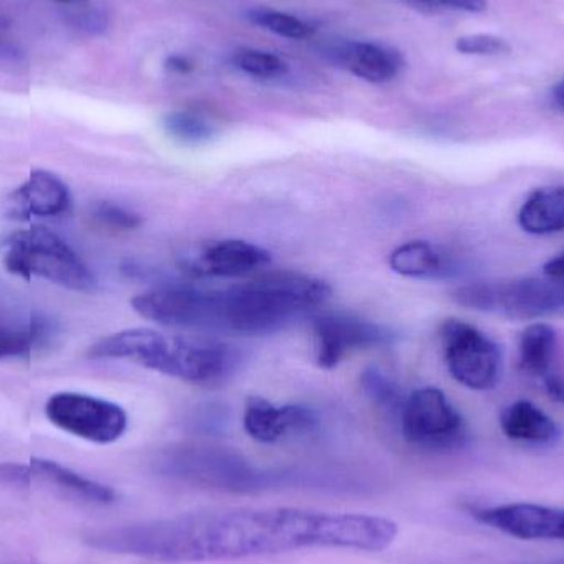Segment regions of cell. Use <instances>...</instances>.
Here are the masks:
<instances>
[{"instance_id": "cell-1", "label": "cell", "mask_w": 564, "mask_h": 564, "mask_svg": "<svg viewBox=\"0 0 564 564\" xmlns=\"http://www.w3.org/2000/svg\"><path fill=\"white\" fill-rule=\"evenodd\" d=\"M398 525L384 517L315 510L237 509L102 527L83 535L89 549L159 563L234 562L307 549L383 552Z\"/></svg>"}, {"instance_id": "cell-2", "label": "cell", "mask_w": 564, "mask_h": 564, "mask_svg": "<svg viewBox=\"0 0 564 564\" xmlns=\"http://www.w3.org/2000/svg\"><path fill=\"white\" fill-rule=\"evenodd\" d=\"M330 294V285L318 278L289 271L264 274L218 291L217 328L243 335L273 334L321 307Z\"/></svg>"}, {"instance_id": "cell-3", "label": "cell", "mask_w": 564, "mask_h": 564, "mask_svg": "<svg viewBox=\"0 0 564 564\" xmlns=\"http://www.w3.org/2000/svg\"><path fill=\"white\" fill-rule=\"evenodd\" d=\"M0 260L10 274L26 281L36 278L75 292H93L98 285L82 257L45 227L9 235L0 245Z\"/></svg>"}, {"instance_id": "cell-4", "label": "cell", "mask_w": 564, "mask_h": 564, "mask_svg": "<svg viewBox=\"0 0 564 564\" xmlns=\"http://www.w3.org/2000/svg\"><path fill=\"white\" fill-rule=\"evenodd\" d=\"M453 299L464 307L530 321L564 311V281L543 276V280L476 282L457 288Z\"/></svg>"}, {"instance_id": "cell-5", "label": "cell", "mask_w": 564, "mask_h": 564, "mask_svg": "<svg viewBox=\"0 0 564 564\" xmlns=\"http://www.w3.org/2000/svg\"><path fill=\"white\" fill-rule=\"evenodd\" d=\"M401 433L413 446L426 451H453L467 441L463 414L437 388L413 391L400 411Z\"/></svg>"}, {"instance_id": "cell-6", "label": "cell", "mask_w": 564, "mask_h": 564, "mask_svg": "<svg viewBox=\"0 0 564 564\" xmlns=\"http://www.w3.org/2000/svg\"><path fill=\"white\" fill-rule=\"evenodd\" d=\"M440 337L444 360L454 380L477 391L496 387L502 355L492 338L457 318L443 322Z\"/></svg>"}, {"instance_id": "cell-7", "label": "cell", "mask_w": 564, "mask_h": 564, "mask_svg": "<svg viewBox=\"0 0 564 564\" xmlns=\"http://www.w3.org/2000/svg\"><path fill=\"white\" fill-rule=\"evenodd\" d=\"M50 423L93 444L116 443L128 431V414L119 404L91 394L62 391L45 404Z\"/></svg>"}, {"instance_id": "cell-8", "label": "cell", "mask_w": 564, "mask_h": 564, "mask_svg": "<svg viewBox=\"0 0 564 564\" xmlns=\"http://www.w3.org/2000/svg\"><path fill=\"white\" fill-rule=\"evenodd\" d=\"M141 317L169 327L215 328L217 291L194 288H159L131 301Z\"/></svg>"}, {"instance_id": "cell-9", "label": "cell", "mask_w": 564, "mask_h": 564, "mask_svg": "<svg viewBox=\"0 0 564 564\" xmlns=\"http://www.w3.org/2000/svg\"><path fill=\"white\" fill-rule=\"evenodd\" d=\"M390 328L347 314H327L314 321L315 361L324 370L338 367L351 351L390 345Z\"/></svg>"}, {"instance_id": "cell-10", "label": "cell", "mask_w": 564, "mask_h": 564, "mask_svg": "<svg viewBox=\"0 0 564 564\" xmlns=\"http://www.w3.org/2000/svg\"><path fill=\"white\" fill-rule=\"evenodd\" d=\"M238 364L237 351L220 341L172 337L161 373L208 387L227 380Z\"/></svg>"}, {"instance_id": "cell-11", "label": "cell", "mask_w": 564, "mask_h": 564, "mask_svg": "<svg viewBox=\"0 0 564 564\" xmlns=\"http://www.w3.org/2000/svg\"><path fill=\"white\" fill-rule=\"evenodd\" d=\"M484 525L519 540H564V509L536 503H507L474 510Z\"/></svg>"}, {"instance_id": "cell-12", "label": "cell", "mask_w": 564, "mask_h": 564, "mask_svg": "<svg viewBox=\"0 0 564 564\" xmlns=\"http://www.w3.org/2000/svg\"><path fill=\"white\" fill-rule=\"evenodd\" d=\"M72 194L68 185L46 171H33L25 182L3 200V215L13 221L56 218L68 214Z\"/></svg>"}, {"instance_id": "cell-13", "label": "cell", "mask_w": 564, "mask_h": 564, "mask_svg": "<svg viewBox=\"0 0 564 564\" xmlns=\"http://www.w3.org/2000/svg\"><path fill=\"white\" fill-rule=\"evenodd\" d=\"M317 423V414L301 404L276 406L264 398L251 397L245 406V431L261 444H274L291 434L308 433Z\"/></svg>"}, {"instance_id": "cell-14", "label": "cell", "mask_w": 564, "mask_h": 564, "mask_svg": "<svg viewBox=\"0 0 564 564\" xmlns=\"http://www.w3.org/2000/svg\"><path fill=\"white\" fill-rule=\"evenodd\" d=\"M55 322L29 308L0 304V361L30 358L52 344Z\"/></svg>"}, {"instance_id": "cell-15", "label": "cell", "mask_w": 564, "mask_h": 564, "mask_svg": "<svg viewBox=\"0 0 564 564\" xmlns=\"http://www.w3.org/2000/svg\"><path fill=\"white\" fill-rule=\"evenodd\" d=\"M171 348V337L151 328H128L101 338L89 348L93 360H129L161 373Z\"/></svg>"}, {"instance_id": "cell-16", "label": "cell", "mask_w": 564, "mask_h": 564, "mask_svg": "<svg viewBox=\"0 0 564 564\" xmlns=\"http://www.w3.org/2000/svg\"><path fill=\"white\" fill-rule=\"evenodd\" d=\"M270 261V253L258 245L224 240L208 245L187 264V271L198 278H241L261 270Z\"/></svg>"}, {"instance_id": "cell-17", "label": "cell", "mask_w": 564, "mask_h": 564, "mask_svg": "<svg viewBox=\"0 0 564 564\" xmlns=\"http://www.w3.org/2000/svg\"><path fill=\"white\" fill-rule=\"evenodd\" d=\"M391 270L414 280H446L457 273V264L451 254L427 241H408L391 251Z\"/></svg>"}, {"instance_id": "cell-18", "label": "cell", "mask_w": 564, "mask_h": 564, "mask_svg": "<svg viewBox=\"0 0 564 564\" xmlns=\"http://www.w3.org/2000/svg\"><path fill=\"white\" fill-rule=\"evenodd\" d=\"M29 466L32 469L33 480L39 479L42 482L50 484V486L63 490L73 499L82 500V502L95 503V506H111L118 499V494L112 487L88 479V477L82 476V474L75 473V470L62 466L55 460L32 457Z\"/></svg>"}, {"instance_id": "cell-19", "label": "cell", "mask_w": 564, "mask_h": 564, "mask_svg": "<svg viewBox=\"0 0 564 564\" xmlns=\"http://www.w3.org/2000/svg\"><path fill=\"white\" fill-rule=\"evenodd\" d=\"M335 55L355 76L370 83L390 82L403 65L400 53L371 42L344 43Z\"/></svg>"}, {"instance_id": "cell-20", "label": "cell", "mask_w": 564, "mask_h": 564, "mask_svg": "<svg viewBox=\"0 0 564 564\" xmlns=\"http://www.w3.org/2000/svg\"><path fill=\"white\" fill-rule=\"evenodd\" d=\"M500 427L509 440L546 444L558 440L560 427L545 411L530 401L520 400L503 410Z\"/></svg>"}, {"instance_id": "cell-21", "label": "cell", "mask_w": 564, "mask_h": 564, "mask_svg": "<svg viewBox=\"0 0 564 564\" xmlns=\"http://www.w3.org/2000/svg\"><path fill=\"white\" fill-rule=\"evenodd\" d=\"M519 225L530 235L564 231V187H543L530 194L519 212Z\"/></svg>"}, {"instance_id": "cell-22", "label": "cell", "mask_w": 564, "mask_h": 564, "mask_svg": "<svg viewBox=\"0 0 564 564\" xmlns=\"http://www.w3.org/2000/svg\"><path fill=\"white\" fill-rule=\"evenodd\" d=\"M558 355V334L546 324L529 325L522 332L519 344L520 370L529 377L545 380L555 373Z\"/></svg>"}, {"instance_id": "cell-23", "label": "cell", "mask_w": 564, "mask_h": 564, "mask_svg": "<svg viewBox=\"0 0 564 564\" xmlns=\"http://www.w3.org/2000/svg\"><path fill=\"white\" fill-rule=\"evenodd\" d=\"M162 126L175 142L185 145L205 144L217 134V129L205 116L192 111L171 112L165 116Z\"/></svg>"}, {"instance_id": "cell-24", "label": "cell", "mask_w": 564, "mask_h": 564, "mask_svg": "<svg viewBox=\"0 0 564 564\" xmlns=\"http://www.w3.org/2000/svg\"><path fill=\"white\" fill-rule=\"evenodd\" d=\"M248 17L257 25L263 26L276 35L285 36V39L302 40L314 33V29L307 22L291 15V13L280 12V10L254 9L248 12Z\"/></svg>"}, {"instance_id": "cell-25", "label": "cell", "mask_w": 564, "mask_h": 564, "mask_svg": "<svg viewBox=\"0 0 564 564\" xmlns=\"http://www.w3.org/2000/svg\"><path fill=\"white\" fill-rule=\"evenodd\" d=\"M231 62L238 69L254 78H280L288 73L284 59L274 53L261 52V50H237Z\"/></svg>"}, {"instance_id": "cell-26", "label": "cell", "mask_w": 564, "mask_h": 564, "mask_svg": "<svg viewBox=\"0 0 564 564\" xmlns=\"http://www.w3.org/2000/svg\"><path fill=\"white\" fill-rule=\"evenodd\" d=\"M361 388L365 394L380 406L388 410H400L404 400H401L400 390H398L394 381L388 377L380 368L370 367L361 373Z\"/></svg>"}, {"instance_id": "cell-27", "label": "cell", "mask_w": 564, "mask_h": 564, "mask_svg": "<svg viewBox=\"0 0 564 564\" xmlns=\"http://www.w3.org/2000/svg\"><path fill=\"white\" fill-rule=\"evenodd\" d=\"M93 217L102 227L111 228L118 231H132L141 227L142 218L129 208L112 202H99L93 208Z\"/></svg>"}, {"instance_id": "cell-28", "label": "cell", "mask_w": 564, "mask_h": 564, "mask_svg": "<svg viewBox=\"0 0 564 564\" xmlns=\"http://www.w3.org/2000/svg\"><path fill=\"white\" fill-rule=\"evenodd\" d=\"M456 48L463 55L492 56L509 52L510 45L502 36L492 35V33H474V35L457 39Z\"/></svg>"}, {"instance_id": "cell-29", "label": "cell", "mask_w": 564, "mask_h": 564, "mask_svg": "<svg viewBox=\"0 0 564 564\" xmlns=\"http://www.w3.org/2000/svg\"><path fill=\"white\" fill-rule=\"evenodd\" d=\"M0 482L12 487H30L33 482L32 469L29 464H0Z\"/></svg>"}, {"instance_id": "cell-30", "label": "cell", "mask_w": 564, "mask_h": 564, "mask_svg": "<svg viewBox=\"0 0 564 564\" xmlns=\"http://www.w3.org/2000/svg\"><path fill=\"white\" fill-rule=\"evenodd\" d=\"M420 2L449 7V9L464 10V12H482L487 9V0H420Z\"/></svg>"}, {"instance_id": "cell-31", "label": "cell", "mask_w": 564, "mask_h": 564, "mask_svg": "<svg viewBox=\"0 0 564 564\" xmlns=\"http://www.w3.org/2000/svg\"><path fill=\"white\" fill-rule=\"evenodd\" d=\"M543 384H545L546 393L552 398L556 403L564 404V377L560 373H552L543 380Z\"/></svg>"}, {"instance_id": "cell-32", "label": "cell", "mask_w": 564, "mask_h": 564, "mask_svg": "<svg viewBox=\"0 0 564 564\" xmlns=\"http://www.w3.org/2000/svg\"><path fill=\"white\" fill-rule=\"evenodd\" d=\"M165 68L174 73H188L194 69V63L184 55H171L165 59Z\"/></svg>"}, {"instance_id": "cell-33", "label": "cell", "mask_w": 564, "mask_h": 564, "mask_svg": "<svg viewBox=\"0 0 564 564\" xmlns=\"http://www.w3.org/2000/svg\"><path fill=\"white\" fill-rule=\"evenodd\" d=\"M543 276L552 280L564 281V253L553 258L543 267Z\"/></svg>"}, {"instance_id": "cell-34", "label": "cell", "mask_w": 564, "mask_h": 564, "mask_svg": "<svg viewBox=\"0 0 564 564\" xmlns=\"http://www.w3.org/2000/svg\"><path fill=\"white\" fill-rule=\"evenodd\" d=\"M553 101L564 111V78L555 86V89H553Z\"/></svg>"}, {"instance_id": "cell-35", "label": "cell", "mask_w": 564, "mask_h": 564, "mask_svg": "<svg viewBox=\"0 0 564 564\" xmlns=\"http://www.w3.org/2000/svg\"><path fill=\"white\" fill-rule=\"evenodd\" d=\"M13 55H15V52H13L12 46L0 39V62H2V59L12 58Z\"/></svg>"}, {"instance_id": "cell-36", "label": "cell", "mask_w": 564, "mask_h": 564, "mask_svg": "<svg viewBox=\"0 0 564 564\" xmlns=\"http://www.w3.org/2000/svg\"><path fill=\"white\" fill-rule=\"evenodd\" d=\"M58 2H63V3H79V2H83V0H58Z\"/></svg>"}]
</instances>
